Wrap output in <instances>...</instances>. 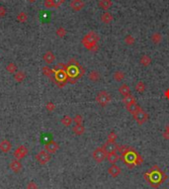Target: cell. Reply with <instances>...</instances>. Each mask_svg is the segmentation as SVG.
Returning <instances> with one entry per match:
<instances>
[{
  "label": "cell",
  "instance_id": "8992f818",
  "mask_svg": "<svg viewBox=\"0 0 169 189\" xmlns=\"http://www.w3.org/2000/svg\"><path fill=\"white\" fill-rule=\"evenodd\" d=\"M133 119L138 124V125H143L147 120H148V114L143 110V109H140L135 115H133Z\"/></svg>",
  "mask_w": 169,
  "mask_h": 189
},
{
  "label": "cell",
  "instance_id": "d590c367",
  "mask_svg": "<svg viewBox=\"0 0 169 189\" xmlns=\"http://www.w3.org/2000/svg\"><path fill=\"white\" fill-rule=\"evenodd\" d=\"M73 122L75 123V125H82V123H83V117H82L81 115H79V114H77V115L74 116Z\"/></svg>",
  "mask_w": 169,
  "mask_h": 189
},
{
  "label": "cell",
  "instance_id": "5b68a950",
  "mask_svg": "<svg viewBox=\"0 0 169 189\" xmlns=\"http://www.w3.org/2000/svg\"><path fill=\"white\" fill-rule=\"evenodd\" d=\"M96 102L98 105H100L101 107H106L108 104L111 102V95L107 91L102 90L97 93Z\"/></svg>",
  "mask_w": 169,
  "mask_h": 189
},
{
  "label": "cell",
  "instance_id": "cb8c5ba5",
  "mask_svg": "<svg viewBox=\"0 0 169 189\" xmlns=\"http://www.w3.org/2000/svg\"><path fill=\"white\" fill-rule=\"evenodd\" d=\"M140 62H141V64H142V67H148L151 63V58L146 56V54H145V56H142L141 58Z\"/></svg>",
  "mask_w": 169,
  "mask_h": 189
},
{
  "label": "cell",
  "instance_id": "d6986e66",
  "mask_svg": "<svg viewBox=\"0 0 169 189\" xmlns=\"http://www.w3.org/2000/svg\"><path fill=\"white\" fill-rule=\"evenodd\" d=\"M107 160L109 162L112 163V165H116V163L119 161V160H120V157H119V155L115 152H112V153L107 155Z\"/></svg>",
  "mask_w": 169,
  "mask_h": 189
},
{
  "label": "cell",
  "instance_id": "8d00e7d4",
  "mask_svg": "<svg viewBox=\"0 0 169 189\" xmlns=\"http://www.w3.org/2000/svg\"><path fill=\"white\" fill-rule=\"evenodd\" d=\"M117 138H118L117 134H116L115 132H111V133L108 135V141H110V142H116Z\"/></svg>",
  "mask_w": 169,
  "mask_h": 189
},
{
  "label": "cell",
  "instance_id": "7402d4cb",
  "mask_svg": "<svg viewBox=\"0 0 169 189\" xmlns=\"http://www.w3.org/2000/svg\"><path fill=\"white\" fill-rule=\"evenodd\" d=\"M72 132L75 134L76 136H81L85 132V128L83 127V125H75L72 128Z\"/></svg>",
  "mask_w": 169,
  "mask_h": 189
},
{
  "label": "cell",
  "instance_id": "603a6c76",
  "mask_svg": "<svg viewBox=\"0 0 169 189\" xmlns=\"http://www.w3.org/2000/svg\"><path fill=\"white\" fill-rule=\"evenodd\" d=\"M25 78H26V74H25L24 71H17L14 74V79L17 82H23Z\"/></svg>",
  "mask_w": 169,
  "mask_h": 189
},
{
  "label": "cell",
  "instance_id": "ba28073f",
  "mask_svg": "<svg viewBox=\"0 0 169 189\" xmlns=\"http://www.w3.org/2000/svg\"><path fill=\"white\" fill-rule=\"evenodd\" d=\"M92 157L94 158V161L98 163H101L102 161H105V158L107 157V153L105 152V151L103 150V148H97L95 151L93 152Z\"/></svg>",
  "mask_w": 169,
  "mask_h": 189
},
{
  "label": "cell",
  "instance_id": "f1b7e54d",
  "mask_svg": "<svg viewBox=\"0 0 169 189\" xmlns=\"http://www.w3.org/2000/svg\"><path fill=\"white\" fill-rule=\"evenodd\" d=\"M6 71L9 72V73H11V74H15L17 72V66L15 64L14 62H10L7 64V67H6Z\"/></svg>",
  "mask_w": 169,
  "mask_h": 189
},
{
  "label": "cell",
  "instance_id": "60d3db41",
  "mask_svg": "<svg viewBox=\"0 0 169 189\" xmlns=\"http://www.w3.org/2000/svg\"><path fill=\"white\" fill-rule=\"evenodd\" d=\"M142 162H143L142 157L137 153V157H136V160H135V165H141Z\"/></svg>",
  "mask_w": 169,
  "mask_h": 189
},
{
  "label": "cell",
  "instance_id": "f6af8a7d",
  "mask_svg": "<svg viewBox=\"0 0 169 189\" xmlns=\"http://www.w3.org/2000/svg\"><path fill=\"white\" fill-rule=\"evenodd\" d=\"M164 95H165V97H166L167 99H169V89H167V90L165 91Z\"/></svg>",
  "mask_w": 169,
  "mask_h": 189
},
{
  "label": "cell",
  "instance_id": "74e56055",
  "mask_svg": "<svg viewBox=\"0 0 169 189\" xmlns=\"http://www.w3.org/2000/svg\"><path fill=\"white\" fill-rule=\"evenodd\" d=\"M46 109L49 112H53L54 111V109H56V105H54L53 102H48L46 104Z\"/></svg>",
  "mask_w": 169,
  "mask_h": 189
},
{
  "label": "cell",
  "instance_id": "d6a6232c",
  "mask_svg": "<svg viewBox=\"0 0 169 189\" xmlns=\"http://www.w3.org/2000/svg\"><path fill=\"white\" fill-rule=\"evenodd\" d=\"M146 88V84L143 83L142 81H138V82H137V83L136 84V90H137V92H140V93H142V92H145Z\"/></svg>",
  "mask_w": 169,
  "mask_h": 189
},
{
  "label": "cell",
  "instance_id": "52a82bcc",
  "mask_svg": "<svg viewBox=\"0 0 169 189\" xmlns=\"http://www.w3.org/2000/svg\"><path fill=\"white\" fill-rule=\"evenodd\" d=\"M51 153H49L47 151H41L36 155V160L41 165H44L51 161Z\"/></svg>",
  "mask_w": 169,
  "mask_h": 189
},
{
  "label": "cell",
  "instance_id": "6da1fadb",
  "mask_svg": "<svg viewBox=\"0 0 169 189\" xmlns=\"http://www.w3.org/2000/svg\"><path fill=\"white\" fill-rule=\"evenodd\" d=\"M66 73H67V76H68L67 82L74 84V83L77 82L78 78H80L81 76L84 75V73H85V69L79 64V62L76 61V59L71 58L67 63Z\"/></svg>",
  "mask_w": 169,
  "mask_h": 189
},
{
  "label": "cell",
  "instance_id": "f546056e",
  "mask_svg": "<svg viewBox=\"0 0 169 189\" xmlns=\"http://www.w3.org/2000/svg\"><path fill=\"white\" fill-rule=\"evenodd\" d=\"M28 20V14L26 12H20L17 15V21L20 23H25Z\"/></svg>",
  "mask_w": 169,
  "mask_h": 189
},
{
  "label": "cell",
  "instance_id": "30bf717a",
  "mask_svg": "<svg viewBox=\"0 0 169 189\" xmlns=\"http://www.w3.org/2000/svg\"><path fill=\"white\" fill-rule=\"evenodd\" d=\"M103 150L105 151V152L107 155L109 153H112V152H117V148H118V145L116 142H110V141H107L105 144L103 145Z\"/></svg>",
  "mask_w": 169,
  "mask_h": 189
},
{
  "label": "cell",
  "instance_id": "9a60e30c",
  "mask_svg": "<svg viewBox=\"0 0 169 189\" xmlns=\"http://www.w3.org/2000/svg\"><path fill=\"white\" fill-rule=\"evenodd\" d=\"M12 148V144L8 140H2L0 142V150L2 152H9Z\"/></svg>",
  "mask_w": 169,
  "mask_h": 189
},
{
  "label": "cell",
  "instance_id": "1f68e13d",
  "mask_svg": "<svg viewBox=\"0 0 169 189\" xmlns=\"http://www.w3.org/2000/svg\"><path fill=\"white\" fill-rule=\"evenodd\" d=\"M123 102L125 103L126 105H128V104H130V103L136 102V98L133 95H132V94H129V95H127V96H124Z\"/></svg>",
  "mask_w": 169,
  "mask_h": 189
},
{
  "label": "cell",
  "instance_id": "e0dca14e",
  "mask_svg": "<svg viewBox=\"0 0 169 189\" xmlns=\"http://www.w3.org/2000/svg\"><path fill=\"white\" fill-rule=\"evenodd\" d=\"M43 58L44 62L47 63H53L54 62V59H56V56H54V54L51 51H48L47 53H44V54L43 56Z\"/></svg>",
  "mask_w": 169,
  "mask_h": 189
},
{
  "label": "cell",
  "instance_id": "4316f807",
  "mask_svg": "<svg viewBox=\"0 0 169 189\" xmlns=\"http://www.w3.org/2000/svg\"><path fill=\"white\" fill-rule=\"evenodd\" d=\"M42 71H43V73L44 74V75L49 77V78H53L54 76V71H53V69H52V68H49L48 67H44L42 68Z\"/></svg>",
  "mask_w": 169,
  "mask_h": 189
},
{
  "label": "cell",
  "instance_id": "d4e9b609",
  "mask_svg": "<svg viewBox=\"0 0 169 189\" xmlns=\"http://www.w3.org/2000/svg\"><path fill=\"white\" fill-rule=\"evenodd\" d=\"M72 122H73V118H71L68 115H64L61 119V124L65 127H69L72 124Z\"/></svg>",
  "mask_w": 169,
  "mask_h": 189
},
{
  "label": "cell",
  "instance_id": "44dd1931",
  "mask_svg": "<svg viewBox=\"0 0 169 189\" xmlns=\"http://www.w3.org/2000/svg\"><path fill=\"white\" fill-rule=\"evenodd\" d=\"M111 6H112V0H100L99 1V7L103 10H105V11L110 9Z\"/></svg>",
  "mask_w": 169,
  "mask_h": 189
},
{
  "label": "cell",
  "instance_id": "ee69618b",
  "mask_svg": "<svg viewBox=\"0 0 169 189\" xmlns=\"http://www.w3.org/2000/svg\"><path fill=\"white\" fill-rule=\"evenodd\" d=\"M163 138L165 139V140H169V131H167V130H165L164 131V133H163Z\"/></svg>",
  "mask_w": 169,
  "mask_h": 189
},
{
  "label": "cell",
  "instance_id": "277c9868",
  "mask_svg": "<svg viewBox=\"0 0 169 189\" xmlns=\"http://www.w3.org/2000/svg\"><path fill=\"white\" fill-rule=\"evenodd\" d=\"M99 40H100V37H99L94 31H91L83 37L81 43H82L83 46L88 49V51L96 52L98 49Z\"/></svg>",
  "mask_w": 169,
  "mask_h": 189
},
{
  "label": "cell",
  "instance_id": "7bdbcfd3",
  "mask_svg": "<svg viewBox=\"0 0 169 189\" xmlns=\"http://www.w3.org/2000/svg\"><path fill=\"white\" fill-rule=\"evenodd\" d=\"M44 6L46 8H53V3L52 0H44Z\"/></svg>",
  "mask_w": 169,
  "mask_h": 189
},
{
  "label": "cell",
  "instance_id": "9c48e42d",
  "mask_svg": "<svg viewBox=\"0 0 169 189\" xmlns=\"http://www.w3.org/2000/svg\"><path fill=\"white\" fill-rule=\"evenodd\" d=\"M28 152H29L28 148L25 146L22 145V146H19L16 148V151L13 152V156H14L15 158H16V160L20 161V160H22V158H24L25 157L28 155Z\"/></svg>",
  "mask_w": 169,
  "mask_h": 189
},
{
  "label": "cell",
  "instance_id": "7dc6e473",
  "mask_svg": "<svg viewBox=\"0 0 169 189\" xmlns=\"http://www.w3.org/2000/svg\"><path fill=\"white\" fill-rule=\"evenodd\" d=\"M165 130H167V131H169V124H168V125L166 126V129H165Z\"/></svg>",
  "mask_w": 169,
  "mask_h": 189
},
{
  "label": "cell",
  "instance_id": "7a4b0ae2",
  "mask_svg": "<svg viewBox=\"0 0 169 189\" xmlns=\"http://www.w3.org/2000/svg\"><path fill=\"white\" fill-rule=\"evenodd\" d=\"M143 177H145V179H146L148 183L154 188H157L159 186V184H161V183L167 178L165 173L162 170H160L159 167L157 165H153L150 171L146 173L145 172Z\"/></svg>",
  "mask_w": 169,
  "mask_h": 189
},
{
  "label": "cell",
  "instance_id": "2e32d148",
  "mask_svg": "<svg viewBox=\"0 0 169 189\" xmlns=\"http://www.w3.org/2000/svg\"><path fill=\"white\" fill-rule=\"evenodd\" d=\"M108 173L112 177L116 178V177H118L119 175L121 174V168L119 167L118 165H112V166H110L108 168Z\"/></svg>",
  "mask_w": 169,
  "mask_h": 189
},
{
  "label": "cell",
  "instance_id": "5bb4252c",
  "mask_svg": "<svg viewBox=\"0 0 169 189\" xmlns=\"http://www.w3.org/2000/svg\"><path fill=\"white\" fill-rule=\"evenodd\" d=\"M126 108H127V111L133 116L141 109V106L138 105L137 102H133V103H130V104H128V105H126Z\"/></svg>",
  "mask_w": 169,
  "mask_h": 189
},
{
  "label": "cell",
  "instance_id": "f35d334b",
  "mask_svg": "<svg viewBox=\"0 0 169 189\" xmlns=\"http://www.w3.org/2000/svg\"><path fill=\"white\" fill-rule=\"evenodd\" d=\"M64 2V0H52L53 8H58Z\"/></svg>",
  "mask_w": 169,
  "mask_h": 189
},
{
  "label": "cell",
  "instance_id": "bcb514c9",
  "mask_svg": "<svg viewBox=\"0 0 169 189\" xmlns=\"http://www.w3.org/2000/svg\"><path fill=\"white\" fill-rule=\"evenodd\" d=\"M27 1H29V2H31V3H34L35 1H36V0H27Z\"/></svg>",
  "mask_w": 169,
  "mask_h": 189
},
{
  "label": "cell",
  "instance_id": "4dcf8cb0",
  "mask_svg": "<svg viewBox=\"0 0 169 189\" xmlns=\"http://www.w3.org/2000/svg\"><path fill=\"white\" fill-rule=\"evenodd\" d=\"M113 77L116 81H122L123 79L125 78V73H124L123 71H117L115 73H114Z\"/></svg>",
  "mask_w": 169,
  "mask_h": 189
},
{
  "label": "cell",
  "instance_id": "ffe728a7",
  "mask_svg": "<svg viewBox=\"0 0 169 189\" xmlns=\"http://www.w3.org/2000/svg\"><path fill=\"white\" fill-rule=\"evenodd\" d=\"M113 19H114V17L112 16V14L109 13V12H104L101 15V21L104 24H110L113 21Z\"/></svg>",
  "mask_w": 169,
  "mask_h": 189
},
{
  "label": "cell",
  "instance_id": "836d02e7",
  "mask_svg": "<svg viewBox=\"0 0 169 189\" xmlns=\"http://www.w3.org/2000/svg\"><path fill=\"white\" fill-rule=\"evenodd\" d=\"M66 30L64 29L63 27H59L57 29V31H56V34H57V36L59 37V38H63V37H65V35H66Z\"/></svg>",
  "mask_w": 169,
  "mask_h": 189
},
{
  "label": "cell",
  "instance_id": "4fadbf2b",
  "mask_svg": "<svg viewBox=\"0 0 169 189\" xmlns=\"http://www.w3.org/2000/svg\"><path fill=\"white\" fill-rule=\"evenodd\" d=\"M9 166H10V168H11V170L13 172H15V173L20 172V171H21V170H22V163L20 162L19 160H16V158L10 162Z\"/></svg>",
  "mask_w": 169,
  "mask_h": 189
},
{
  "label": "cell",
  "instance_id": "b9f144b4",
  "mask_svg": "<svg viewBox=\"0 0 169 189\" xmlns=\"http://www.w3.org/2000/svg\"><path fill=\"white\" fill-rule=\"evenodd\" d=\"M7 13V10L4 6H0V18H3L5 17V15Z\"/></svg>",
  "mask_w": 169,
  "mask_h": 189
},
{
  "label": "cell",
  "instance_id": "8fae6325",
  "mask_svg": "<svg viewBox=\"0 0 169 189\" xmlns=\"http://www.w3.org/2000/svg\"><path fill=\"white\" fill-rule=\"evenodd\" d=\"M58 148L59 146L56 141H49L44 145V151H47L49 153H56Z\"/></svg>",
  "mask_w": 169,
  "mask_h": 189
},
{
  "label": "cell",
  "instance_id": "ac0fdd59",
  "mask_svg": "<svg viewBox=\"0 0 169 189\" xmlns=\"http://www.w3.org/2000/svg\"><path fill=\"white\" fill-rule=\"evenodd\" d=\"M119 93H120L121 95H123V96H127V95H129V94H131L130 86H129L128 84H126V83L122 84V85L119 87Z\"/></svg>",
  "mask_w": 169,
  "mask_h": 189
},
{
  "label": "cell",
  "instance_id": "7c38bea8",
  "mask_svg": "<svg viewBox=\"0 0 169 189\" xmlns=\"http://www.w3.org/2000/svg\"><path fill=\"white\" fill-rule=\"evenodd\" d=\"M84 5H85V3H84L82 0H72V1L70 2V8L73 10V11L78 12V11H80V10L83 9Z\"/></svg>",
  "mask_w": 169,
  "mask_h": 189
},
{
  "label": "cell",
  "instance_id": "3957f363",
  "mask_svg": "<svg viewBox=\"0 0 169 189\" xmlns=\"http://www.w3.org/2000/svg\"><path fill=\"white\" fill-rule=\"evenodd\" d=\"M66 67H67V64L59 62L57 66H56L53 68L54 71V76L51 79L59 88H62L67 83L68 76L66 73Z\"/></svg>",
  "mask_w": 169,
  "mask_h": 189
},
{
  "label": "cell",
  "instance_id": "e575fe53",
  "mask_svg": "<svg viewBox=\"0 0 169 189\" xmlns=\"http://www.w3.org/2000/svg\"><path fill=\"white\" fill-rule=\"evenodd\" d=\"M135 42H136V40L132 36V35H128V36H126L125 43L128 45V46H133V45L135 44Z\"/></svg>",
  "mask_w": 169,
  "mask_h": 189
},
{
  "label": "cell",
  "instance_id": "484cf974",
  "mask_svg": "<svg viewBox=\"0 0 169 189\" xmlns=\"http://www.w3.org/2000/svg\"><path fill=\"white\" fill-rule=\"evenodd\" d=\"M88 78L90 79L91 81H98L99 79H100V74L98 73V71H90V73L88 74Z\"/></svg>",
  "mask_w": 169,
  "mask_h": 189
},
{
  "label": "cell",
  "instance_id": "ab89813d",
  "mask_svg": "<svg viewBox=\"0 0 169 189\" xmlns=\"http://www.w3.org/2000/svg\"><path fill=\"white\" fill-rule=\"evenodd\" d=\"M26 189H39V187H38L37 183L35 182V181H30L27 184Z\"/></svg>",
  "mask_w": 169,
  "mask_h": 189
},
{
  "label": "cell",
  "instance_id": "83f0119b",
  "mask_svg": "<svg viewBox=\"0 0 169 189\" xmlns=\"http://www.w3.org/2000/svg\"><path fill=\"white\" fill-rule=\"evenodd\" d=\"M161 41H162V36H161L160 33L155 32V33L151 36V42H152L153 44H156V45H157V44H159Z\"/></svg>",
  "mask_w": 169,
  "mask_h": 189
}]
</instances>
